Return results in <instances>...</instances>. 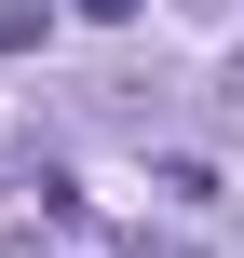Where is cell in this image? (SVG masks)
Returning <instances> with one entry per match:
<instances>
[{"mask_svg": "<svg viewBox=\"0 0 244 258\" xmlns=\"http://www.w3.org/2000/svg\"><path fill=\"white\" fill-rule=\"evenodd\" d=\"M149 190H163V204H217V163H190V150H163V163H149Z\"/></svg>", "mask_w": 244, "mask_h": 258, "instance_id": "cell-1", "label": "cell"}, {"mask_svg": "<svg viewBox=\"0 0 244 258\" xmlns=\"http://www.w3.org/2000/svg\"><path fill=\"white\" fill-rule=\"evenodd\" d=\"M54 41V0H0V54H41Z\"/></svg>", "mask_w": 244, "mask_h": 258, "instance_id": "cell-2", "label": "cell"}, {"mask_svg": "<svg viewBox=\"0 0 244 258\" xmlns=\"http://www.w3.org/2000/svg\"><path fill=\"white\" fill-rule=\"evenodd\" d=\"M82 14H95V27H136V0H82Z\"/></svg>", "mask_w": 244, "mask_h": 258, "instance_id": "cell-3", "label": "cell"}, {"mask_svg": "<svg viewBox=\"0 0 244 258\" xmlns=\"http://www.w3.org/2000/svg\"><path fill=\"white\" fill-rule=\"evenodd\" d=\"M190 14H217V0H190Z\"/></svg>", "mask_w": 244, "mask_h": 258, "instance_id": "cell-4", "label": "cell"}]
</instances>
